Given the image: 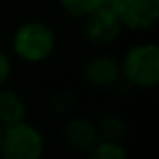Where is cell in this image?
I'll use <instances>...</instances> for the list:
<instances>
[{
	"instance_id": "1",
	"label": "cell",
	"mask_w": 159,
	"mask_h": 159,
	"mask_svg": "<svg viewBox=\"0 0 159 159\" xmlns=\"http://www.w3.org/2000/svg\"><path fill=\"white\" fill-rule=\"evenodd\" d=\"M57 48L55 29L43 21H28L16 29L12 36V52L26 63H41Z\"/></svg>"
},
{
	"instance_id": "2",
	"label": "cell",
	"mask_w": 159,
	"mask_h": 159,
	"mask_svg": "<svg viewBox=\"0 0 159 159\" xmlns=\"http://www.w3.org/2000/svg\"><path fill=\"white\" fill-rule=\"evenodd\" d=\"M121 79L140 89H152L159 82V48L154 43H139L125 52L120 62Z\"/></svg>"
},
{
	"instance_id": "3",
	"label": "cell",
	"mask_w": 159,
	"mask_h": 159,
	"mask_svg": "<svg viewBox=\"0 0 159 159\" xmlns=\"http://www.w3.org/2000/svg\"><path fill=\"white\" fill-rule=\"evenodd\" d=\"M45 139L38 127L29 121L4 127L0 140V159H41Z\"/></svg>"
},
{
	"instance_id": "4",
	"label": "cell",
	"mask_w": 159,
	"mask_h": 159,
	"mask_svg": "<svg viewBox=\"0 0 159 159\" xmlns=\"http://www.w3.org/2000/svg\"><path fill=\"white\" fill-rule=\"evenodd\" d=\"M118 19L123 29L149 31L159 21V0H121Z\"/></svg>"
},
{
	"instance_id": "5",
	"label": "cell",
	"mask_w": 159,
	"mask_h": 159,
	"mask_svg": "<svg viewBox=\"0 0 159 159\" xmlns=\"http://www.w3.org/2000/svg\"><path fill=\"white\" fill-rule=\"evenodd\" d=\"M123 26L116 14L104 11H98L87 19H84V28L82 34L86 41L96 46H108L115 43L120 38Z\"/></svg>"
},
{
	"instance_id": "6",
	"label": "cell",
	"mask_w": 159,
	"mask_h": 159,
	"mask_svg": "<svg viewBox=\"0 0 159 159\" xmlns=\"http://www.w3.org/2000/svg\"><path fill=\"white\" fill-rule=\"evenodd\" d=\"M82 77L89 86L98 89H110L121 80L120 62L111 55H96L82 67Z\"/></svg>"
},
{
	"instance_id": "7",
	"label": "cell",
	"mask_w": 159,
	"mask_h": 159,
	"mask_svg": "<svg viewBox=\"0 0 159 159\" xmlns=\"http://www.w3.org/2000/svg\"><path fill=\"white\" fill-rule=\"evenodd\" d=\"M63 140L70 149L79 152H89L101 140L98 125L86 116L72 118L63 127Z\"/></svg>"
},
{
	"instance_id": "8",
	"label": "cell",
	"mask_w": 159,
	"mask_h": 159,
	"mask_svg": "<svg viewBox=\"0 0 159 159\" xmlns=\"http://www.w3.org/2000/svg\"><path fill=\"white\" fill-rule=\"evenodd\" d=\"M28 106L17 91L0 89V125L9 127L26 120Z\"/></svg>"
},
{
	"instance_id": "9",
	"label": "cell",
	"mask_w": 159,
	"mask_h": 159,
	"mask_svg": "<svg viewBox=\"0 0 159 159\" xmlns=\"http://www.w3.org/2000/svg\"><path fill=\"white\" fill-rule=\"evenodd\" d=\"M60 5L67 16H70L72 19L84 21L99 11L101 0H60Z\"/></svg>"
},
{
	"instance_id": "10",
	"label": "cell",
	"mask_w": 159,
	"mask_h": 159,
	"mask_svg": "<svg viewBox=\"0 0 159 159\" xmlns=\"http://www.w3.org/2000/svg\"><path fill=\"white\" fill-rule=\"evenodd\" d=\"M96 125H98V130H99L101 140L120 142V139L125 135V121L118 115H106Z\"/></svg>"
},
{
	"instance_id": "11",
	"label": "cell",
	"mask_w": 159,
	"mask_h": 159,
	"mask_svg": "<svg viewBox=\"0 0 159 159\" xmlns=\"http://www.w3.org/2000/svg\"><path fill=\"white\" fill-rule=\"evenodd\" d=\"M89 159H128V152L120 142L99 140L89 151Z\"/></svg>"
},
{
	"instance_id": "12",
	"label": "cell",
	"mask_w": 159,
	"mask_h": 159,
	"mask_svg": "<svg viewBox=\"0 0 159 159\" xmlns=\"http://www.w3.org/2000/svg\"><path fill=\"white\" fill-rule=\"evenodd\" d=\"M72 103H74V94L70 91H60V93H57L52 98V108L55 111H58V113L67 111L72 106Z\"/></svg>"
},
{
	"instance_id": "13",
	"label": "cell",
	"mask_w": 159,
	"mask_h": 159,
	"mask_svg": "<svg viewBox=\"0 0 159 159\" xmlns=\"http://www.w3.org/2000/svg\"><path fill=\"white\" fill-rule=\"evenodd\" d=\"M12 74V62H11V57L7 55L5 50L0 48V87L4 86L5 82L9 80Z\"/></svg>"
},
{
	"instance_id": "14",
	"label": "cell",
	"mask_w": 159,
	"mask_h": 159,
	"mask_svg": "<svg viewBox=\"0 0 159 159\" xmlns=\"http://www.w3.org/2000/svg\"><path fill=\"white\" fill-rule=\"evenodd\" d=\"M120 4H121V0H101L99 11L111 12V14H116V16H118V11H120Z\"/></svg>"
},
{
	"instance_id": "15",
	"label": "cell",
	"mask_w": 159,
	"mask_h": 159,
	"mask_svg": "<svg viewBox=\"0 0 159 159\" xmlns=\"http://www.w3.org/2000/svg\"><path fill=\"white\" fill-rule=\"evenodd\" d=\"M2 134H4V127L0 125V140H2Z\"/></svg>"
}]
</instances>
